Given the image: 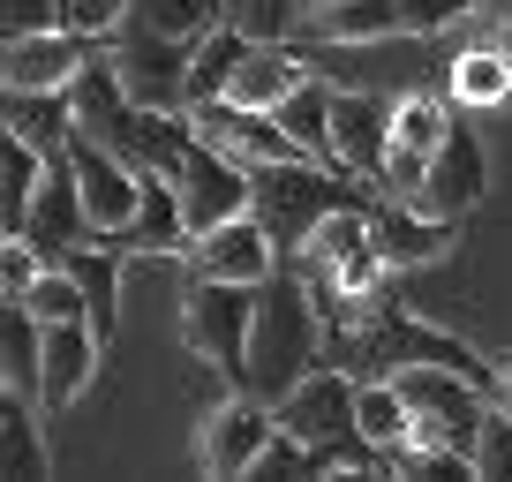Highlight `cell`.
Returning <instances> with one entry per match:
<instances>
[{
    "instance_id": "16",
    "label": "cell",
    "mask_w": 512,
    "mask_h": 482,
    "mask_svg": "<svg viewBox=\"0 0 512 482\" xmlns=\"http://www.w3.org/2000/svg\"><path fill=\"white\" fill-rule=\"evenodd\" d=\"M332 151L347 174H362L377 189L384 159H392V98L384 91H347L339 83V106H332Z\"/></svg>"
},
{
    "instance_id": "30",
    "label": "cell",
    "mask_w": 512,
    "mask_h": 482,
    "mask_svg": "<svg viewBox=\"0 0 512 482\" xmlns=\"http://www.w3.org/2000/svg\"><path fill=\"white\" fill-rule=\"evenodd\" d=\"M226 23L249 38H287L302 23V0H226Z\"/></svg>"
},
{
    "instance_id": "20",
    "label": "cell",
    "mask_w": 512,
    "mask_h": 482,
    "mask_svg": "<svg viewBox=\"0 0 512 482\" xmlns=\"http://www.w3.org/2000/svg\"><path fill=\"white\" fill-rule=\"evenodd\" d=\"M98 347H106V332H98L91 317L46 324V385H38V407H46V415H61V407L83 400V385L98 377Z\"/></svg>"
},
{
    "instance_id": "19",
    "label": "cell",
    "mask_w": 512,
    "mask_h": 482,
    "mask_svg": "<svg viewBox=\"0 0 512 482\" xmlns=\"http://www.w3.org/2000/svg\"><path fill=\"white\" fill-rule=\"evenodd\" d=\"M113 249H128V257H189L196 249V226L189 211H181V189L174 174H144V204L128 211L121 234H106Z\"/></svg>"
},
{
    "instance_id": "4",
    "label": "cell",
    "mask_w": 512,
    "mask_h": 482,
    "mask_svg": "<svg viewBox=\"0 0 512 482\" xmlns=\"http://www.w3.org/2000/svg\"><path fill=\"white\" fill-rule=\"evenodd\" d=\"M369 181L347 174V166H324V159H272L256 166V219H264V234H272L279 264H294L309 249V234H317L332 211L362 204Z\"/></svg>"
},
{
    "instance_id": "7",
    "label": "cell",
    "mask_w": 512,
    "mask_h": 482,
    "mask_svg": "<svg viewBox=\"0 0 512 482\" xmlns=\"http://www.w3.org/2000/svg\"><path fill=\"white\" fill-rule=\"evenodd\" d=\"M445 23H475V0H332L317 8V38H445Z\"/></svg>"
},
{
    "instance_id": "35",
    "label": "cell",
    "mask_w": 512,
    "mask_h": 482,
    "mask_svg": "<svg viewBox=\"0 0 512 482\" xmlns=\"http://www.w3.org/2000/svg\"><path fill=\"white\" fill-rule=\"evenodd\" d=\"M475 23L482 31H512V0H475Z\"/></svg>"
},
{
    "instance_id": "22",
    "label": "cell",
    "mask_w": 512,
    "mask_h": 482,
    "mask_svg": "<svg viewBox=\"0 0 512 482\" xmlns=\"http://www.w3.org/2000/svg\"><path fill=\"white\" fill-rule=\"evenodd\" d=\"M46 407L23 400V392H8L0 400V475H16V482H38L53 475V452H46Z\"/></svg>"
},
{
    "instance_id": "27",
    "label": "cell",
    "mask_w": 512,
    "mask_h": 482,
    "mask_svg": "<svg viewBox=\"0 0 512 482\" xmlns=\"http://www.w3.org/2000/svg\"><path fill=\"white\" fill-rule=\"evenodd\" d=\"M121 23H136V31H166V38H211L226 23V0H128Z\"/></svg>"
},
{
    "instance_id": "21",
    "label": "cell",
    "mask_w": 512,
    "mask_h": 482,
    "mask_svg": "<svg viewBox=\"0 0 512 482\" xmlns=\"http://www.w3.org/2000/svg\"><path fill=\"white\" fill-rule=\"evenodd\" d=\"M0 385L23 400H38V385H46V324L23 294L0 302Z\"/></svg>"
},
{
    "instance_id": "29",
    "label": "cell",
    "mask_w": 512,
    "mask_h": 482,
    "mask_svg": "<svg viewBox=\"0 0 512 482\" xmlns=\"http://www.w3.org/2000/svg\"><path fill=\"white\" fill-rule=\"evenodd\" d=\"M23 302L38 309V324H68V317H91V294H83V279L68 272V264H46V272L31 279V294Z\"/></svg>"
},
{
    "instance_id": "5",
    "label": "cell",
    "mask_w": 512,
    "mask_h": 482,
    "mask_svg": "<svg viewBox=\"0 0 512 482\" xmlns=\"http://www.w3.org/2000/svg\"><path fill=\"white\" fill-rule=\"evenodd\" d=\"M256 294H264V287H241V279H204V272H196V287L181 294V339H189V354H204V362H211L234 392H249Z\"/></svg>"
},
{
    "instance_id": "18",
    "label": "cell",
    "mask_w": 512,
    "mask_h": 482,
    "mask_svg": "<svg viewBox=\"0 0 512 482\" xmlns=\"http://www.w3.org/2000/svg\"><path fill=\"white\" fill-rule=\"evenodd\" d=\"M445 91L460 113H505L512 106V46L505 31H482V38H460L445 61Z\"/></svg>"
},
{
    "instance_id": "6",
    "label": "cell",
    "mask_w": 512,
    "mask_h": 482,
    "mask_svg": "<svg viewBox=\"0 0 512 482\" xmlns=\"http://www.w3.org/2000/svg\"><path fill=\"white\" fill-rule=\"evenodd\" d=\"M196 46H204V38H166V31L113 23L106 61L121 68V83L144 98V106H159V113H189V68H196Z\"/></svg>"
},
{
    "instance_id": "28",
    "label": "cell",
    "mask_w": 512,
    "mask_h": 482,
    "mask_svg": "<svg viewBox=\"0 0 512 482\" xmlns=\"http://www.w3.org/2000/svg\"><path fill=\"white\" fill-rule=\"evenodd\" d=\"M249 46H256L249 31L219 23V31L196 46V68H189V106H204V98H226V83H234V68H241V53H249Z\"/></svg>"
},
{
    "instance_id": "10",
    "label": "cell",
    "mask_w": 512,
    "mask_h": 482,
    "mask_svg": "<svg viewBox=\"0 0 512 482\" xmlns=\"http://www.w3.org/2000/svg\"><path fill=\"white\" fill-rule=\"evenodd\" d=\"M113 46V31H83V23H61V31L38 38H8V91H68L98 53Z\"/></svg>"
},
{
    "instance_id": "34",
    "label": "cell",
    "mask_w": 512,
    "mask_h": 482,
    "mask_svg": "<svg viewBox=\"0 0 512 482\" xmlns=\"http://www.w3.org/2000/svg\"><path fill=\"white\" fill-rule=\"evenodd\" d=\"M121 8H128V0H76V23H83V31H113Z\"/></svg>"
},
{
    "instance_id": "17",
    "label": "cell",
    "mask_w": 512,
    "mask_h": 482,
    "mask_svg": "<svg viewBox=\"0 0 512 482\" xmlns=\"http://www.w3.org/2000/svg\"><path fill=\"white\" fill-rule=\"evenodd\" d=\"M189 272L264 287V279L279 272V249H272V234H264V219H256V211H241V219H226V226H211V234H196Z\"/></svg>"
},
{
    "instance_id": "25",
    "label": "cell",
    "mask_w": 512,
    "mask_h": 482,
    "mask_svg": "<svg viewBox=\"0 0 512 482\" xmlns=\"http://www.w3.org/2000/svg\"><path fill=\"white\" fill-rule=\"evenodd\" d=\"M38 181H46V151L31 136H0V234H23V211H31Z\"/></svg>"
},
{
    "instance_id": "11",
    "label": "cell",
    "mask_w": 512,
    "mask_h": 482,
    "mask_svg": "<svg viewBox=\"0 0 512 482\" xmlns=\"http://www.w3.org/2000/svg\"><path fill=\"white\" fill-rule=\"evenodd\" d=\"M23 241H31L46 264H61L68 249H83V241H98L91 226V204H83V181H76V159H46V181H38L31 211H23Z\"/></svg>"
},
{
    "instance_id": "24",
    "label": "cell",
    "mask_w": 512,
    "mask_h": 482,
    "mask_svg": "<svg viewBox=\"0 0 512 482\" xmlns=\"http://www.w3.org/2000/svg\"><path fill=\"white\" fill-rule=\"evenodd\" d=\"M332 106H339V83L317 76V68H309V76L287 91V106H279L287 136L309 151V159H324V166H339V151H332Z\"/></svg>"
},
{
    "instance_id": "2",
    "label": "cell",
    "mask_w": 512,
    "mask_h": 482,
    "mask_svg": "<svg viewBox=\"0 0 512 482\" xmlns=\"http://www.w3.org/2000/svg\"><path fill=\"white\" fill-rule=\"evenodd\" d=\"M294 272H302V287L317 294V309H324L332 332H362V324L392 302V294H384V272H392V264H384L377 241H369V204L332 211V219L309 234V249L294 257Z\"/></svg>"
},
{
    "instance_id": "33",
    "label": "cell",
    "mask_w": 512,
    "mask_h": 482,
    "mask_svg": "<svg viewBox=\"0 0 512 482\" xmlns=\"http://www.w3.org/2000/svg\"><path fill=\"white\" fill-rule=\"evenodd\" d=\"M46 272V257H38L23 234H8L0 241V294H31V279Z\"/></svg>"
},
{
    "instance_id": "38",
    "label": "cell",
    "mask_w": 512,
    "mask_h": 482,
    "mask_svg": "<svg viewBox=\"0 0 512 482\" xmlns=\"http://www.w3.org/2000/svg\"><path fill=\"white\" fill-rule=\"evenodd\" d=\"M68 8H76V0H68Z\"/></svg>"
},
{
    "instance_id": "9",
    "label": "cell",
    "mask_w": 512,
    "mask_h": 482,
    "mask_svg": "<svg viewBox=\"0 0 512 482\" xmlns=\"http://www.w3.org/2000/svg\"><path fill=\"white\" fill-rule=\"evenodd\" d=\"M272 430H279V407L256 400V392H234V400H219L204 415V430H196V460H204V475L241 482V475H256V452L272 445Z\"/></svg>"
},
{
    "instance_id": "14",
    "label": "cell",
    "mask_w": 512,
    "mask_h": 482,
    "mask_svg": "<svg viewBox=\"0 0 512 482\" xmlns=\"http://www.w3.org/2000/svg\"><path fill=\"white\" fill-rule=\"evenodd\" d=\"M369 241H377V257L392 264V272H422V264L452 257V219H437V211L422 204H400V196H377L369 204Z\"/></svg>"
},
{
    "instance_id": "31",
    "label": "cell",
    "mask_w": 512,
    "mask_h": 482,
    "mask_svg": "<svg viewBox=\"0 0 512 482\" xmlns=\"http://www.w3.org/2000/svg\"><path fill=\"white\" fill-rule=\"evenodd\" d=\"M475 475L482 482H512V407L490 400V422L475 437Z\"/></svg>"
},
{
    "instance_id": "1",
    "label": "cell",
    "mask_w": 512,
    "mask_h": 482,
    "mask_svg": "<svg viewBox=\"0 0 512 482\" xmlns=\"http://www.w3.org/2000/svg\"><path fill=\"white\" fill-rule=\"evenodd\" d=\"M76 129L98 136L106 151H121L136 174H181V159H189V144H196L189 113L144 106V98L121 83V68H113L106 53L76 76Z\"/></svg>"
},
{
    "instance_id": "8",
    "label": "cell",
    "mask_w": 512,
    "mask_h": 482,
    "mask_svg": "<svg viewBox=\"0 0 512 482\" xmlns=\"http://www.w3.org/2000/svg\"><path fill=\"white\" fill-rule=\"evenodd\" d=\"M174 189H181L189 226H196V234H211V226L256 211V166H241L234 151H219V144H204V136H196L189 159H181V174H174Z\"/></svg>"
},
{
    "instance_id": "26",
    "label": "cell",
    "mask_w": 512,
    "mask_h": 482,
    "mask_svg": "<svg viewBox=\"0 0 512 482\" xmlns=\"http://www.w3.org/2000/svg\"><path fill=\"white\" fill-rule=\"evenodd\" d=\"M362 437L392 452V475H400V452L415 445V407L392 377H362Z\"/></svg>"
},
{
    "instance_id": "23",
    "label": "cell",
    "mask_w": 512,
    "mask_h": 482,
    "mask_svg": "<svg viewBox=\"0 0 512 482\" xmlns=\"http://www.w3.org/2000/svg\"><path fill=\"white\" fill-rule=\"evenodd\" d=\"M8 129L31 136L46 159H61L76 144V83L68 91H8Z\"/></svg>"
},
{
    "instance_id": "32",
    "label": "cell",
    "mask_w": 512,
    "mask_h": 482,
    "mask_svg": "<svg viewBox=\"0 0 512 482\" xmlns=\"http://www.w3.org/2000/svg\"><path fill=\"white\" fill-rule=\"evenodd\" d=\"M61 23H76L68 0H0V31L8 38H38V31H61Z\"/></svg>"
},
{
    "instance_id": "12",
    "label": "cell",
    "mask_w": 512,
    "mask_h": 482,
    "mask_svg": "<svg viewBox=\"0 0 512 482\" xmlns=\"http://www.w3.org/2000/svg\"><path fill=\"white\" fill-rule=\"evenodd\" d=\"M189 121H196V136H204V144L234 151L241 166L309 159V151L287 136V121H279V113H264V106H241V98H204V106H189Z\"/></svg>"
},
{
    "instance_id": "36",
    "label": "cell",
    "mask_w": 512,
    "mask_h": 482,
    "mask_svg": "<svg viewBox=\"0 0 512 482\" xmlns=\"http://www.w3.org/2000/svg\"><path fill=\"white\" fill-rule=\"evenodd\" d=\"M490 400H497V407H512V370L497 377V392H490Z\"/></svg>"
},
{
    "instance_id": "3",
    "label": "cell",
    "mask_w": 512,
    "mask_h": 482,
    "mask_svg": "<svg viewBox=\"0 0 512 482\" xmlns=\"http://www.w3.org/2000/svg\"><path fill=\"white\" fill-rule=\"evenodd\" d=\"M324 332H332V324H324L317 294L302 287L294 264H279V272L264 279V294H256V332H249V392L256 400H287L324 362Z\"/></svg>"
},
{
    "instance_id": "15",
    "label": "cell",
    "mask_w": 512,
    "mask_h": 482,
    "mask_svg": "<svg viewBox=\"0 0 512 482\" xmlns=\"http://www.w3.org/2000/svg\"><path fill=\"white\" fill-rule=\"evenodd\" d=\"M68 159H76V181H83V204H91V226H98V241L106 234H121L128 226V211L144 204V174L121 159V151H106L98 136H83L76 129V144H68Z\"/></svg>"
},
{
    "instance_id": "37",
    "label": "cell",
    "mask_w": 512,
    "mask_h": 482,
    "mask_svg": "<svg viewBox=\"0 0 512 482\" xmlns=\"http://www.w3.org/2000/svg\"><path fill=\"white\" fill-rule=\"evenodd\" d=\"M317 8H332V0H317Z\"/></svg>"
},
{
    "instance_id": "13",
    "label": "cell",
    "mask_w": 512,
    "mask_h": 482,
    "mask_svg": "<svg viewBox=\"0 0 512 482\" xmlns=\"http://www.w3.org/2000/svg\"><path fill=\"white\" fill-rule=\"evenodd\" d=\"M482 189H490V151H482L475 121H467V113H452V136L437 144L430 181H422V211H437V219H460V211L482 204Z\"/></svg>"
}]
</instances>
